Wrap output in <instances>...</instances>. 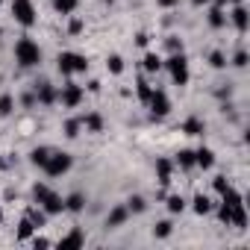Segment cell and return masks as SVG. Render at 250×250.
<instances>
[{
	"label": "cell",
	"instance_id": "obj_1",
	"mask_svg": "<svg viewBox=\"0 0 250 250\" xmlns=\"http://www.w3.org/2000/svg\"><path fill=\"white\" fill-rule=\"evenodd\" d=\"M15 62H18L21 68H36V65L42 62V47H39V42H33L30 36H21V39L15 42Z\"/></svg>",
	"mask_w": 250,
	"mask_h": 250
},
{
	"label": "cell",
	"instance_id": "obj_2",
	"mask_svg": "<svg viewBox=\"0 0 250 250\" xmlns=\"http://www.w3.org/2000/svg\"><path fill=\"white\" fill-rule=\"evenodd\" d=\"M162 68L171 74V83L174 85H188V80H191V74H188V56L186 53H171L165 62H162Z\"/></svg>",
	"mask_w": 250,
	"mask_h": 250
},
{
	"label": "cell",
	"instance_id": "obj_3",
	"mask_svg": "<svg viewBox=\"0 0 250 250\" xmlns=\"http://www.w3.org/2000/svg\"><path fill=\"white\" fill-rule=\"evenodd\" d=\"M56 68L62 77H74V74H85L88 71V59L83 53H74V50H62L56 56Z\"/></svg>",
	"mask_w": 250,
	"mask_h": 250
},
{
	"label": "cell",
	"instance_id": "obj_4",
	"mask_svg": "<svg viewBox=\"0 0 250 250\" xmlns=\"http://www.w3.org/2000/svg\"><path fill=\"white\" fill-rule=\"evenodd\" d=\"M71 165H74V156L71 153H65V150H50V156H47V162H44V174L47 177H65L68 171H71Z\"/></svg>",
	"mask_w": 250,
	"mask_h": 250
},
{
	"label": "cell",
	"instance_id": "obj_5",
	"mask_svg": "<svg viewBox=\"0 0 250 250\" xmlns=\"http://www.w3.org/2000/svg\"><path fill=\"white\" fill-rule=\"evenodd\" d=\"M12 18L21 24V27H36V21H39V12H36V6H33V0H12Z\"/></svg>",
	"mask_w": 250,
	"mask_h": 250
},
{
	"label": "cell",
	"instance_id": "obj_6",
	"mask_svg": "<svg viewBox=\"0 0 250 250\" xmlns=\"http://www.w3.org/2000/svg\"><path fill=\"white\" fill-rule=\"evenodd\" d=\"M83 97H85L83 85H77V83H71V80L59 88V103H62L65 109H77V106L83 103Z\"/></svg>",
	"mask_w": 250,
	"mask_h": 250
},
{
	"label": "cell",
	"instance_id": "obj_7",
	"mask_svg": "<svg viewBox=\"0 0 250 250\" xmlns=\"http://www.w3.org/2000/svg\"><path fill=\"white\" fill-rule=\"evenodd\" d=\"M33 91H36V103H42V106H53V103H59V88H56L50 80H39Z\"/></svg>",
	"mask_w": 250,
	"mask_h": 250
},
{
	"label": "cell",
	"instance_id": "obj_8",
	"mask_svg": "<svg viewBox=\"0 0 250 250\" xmlns=\"http://www.w3.org/2000/svg\"><path fill=\"white\" fill-rule=\"evenodd\" d=\"M147 106H150V115H153V118H165V115L171 112V97H168L162 88L153 85V94H150Z\"/></svg>",
	"mask_w": 250,
	"mask_h": 250
},
{
	"label": "cell",
	"instance_id": "obj_9",
	"mask_svg": "<svg viewBox=\"0 0 250 250\" xmlns=\"http://www.w3.org/2000/svg\"><path fill=\"white\" fill-rule=\"evenodd\" d=\"M39 206L47 212V218H53V215H62V212H65V197H62V194H56V191L50 188V191L39 200Z\"/></svg>",
	"mask_w": 250,
	"mask_h": 250
},
{
	"label": "cell",
	"instance_id": "obj_10",
	"mask_svg": "<svg viewBox=\"0 0 250 250\" xmlns=\"http://www.w3.org/2000/svg\"><path fill=\"white\" fill-rule=\"evenodd\" d=\"M227 18L232 21V27H235L238 33H247V27H250V12L244 9V3H232V12H229Z\"/></svg>",
	"mask_w": 250,
	"mask_h": 250
},
{
	"label": "cell",
	"instance_id": "obj_11",
	"mask_svg": "<svg viewBox=\"0 0 250 250\" xmlns=\"http://www.w3.org/2000/svg\"><path fill=\"white\" fill-rule=\"evenodd\" d=\"M83 244H85V232H83L80 227H74L68 235H62V238L56 241L59 250H77V247H83Z\"/></svg>",
	"mask_w": 250,
	"mask_h": 250
},
{
	"label": "cell",
	"instance_id": "obj_12",
	"mask_svg": "<svg viewBox=\"0 0 250 250\" xmlns=\"http://www.w3.org/2000/svg\"><path fill=\"white\" fill-rule=\"evenodd\" d=\"M180 133L183 136H203L206 133V124H203V118H186L183 124H180Z\"/></svg>",
	"mask_w": 250,
	"mask_h": 250
},
{
	"label": "cell",
	"instance_id": "obj_13",
	"mask_svg": "<svg viewBox=\"0 0 250 250\" xmlns=\"http://www.w3.org/2000/svg\"><path fill=\"white\" fill-rule=\"evenodd\" d=\"M127 218H130L127 206H115V209L106 215V229H118V227H124V224H127Z\"/></svg>",
	"mask_w": 250,
	"mask_h": 250
},
{
	"label": "cell",
	"instance_id": "obj_14",
	"mask_svg": "<svg viewBox=\"0 0 250 250\" xmlns=\"http://www.w3.org/2000/svg\"><path fill=\"white\" fill-rule=\"evenodd\" d=\"M171 174H174V162L171 159H156V183L162 188L171 186Z\"/></svg>",
	"mask_w": 250,
	"mask_h": 250
},
{
	"label": "cell",
	"instance_id": "obj_15",
	"mask_svg": "<svg viewBox=\"0 0 250 250\" xmlns=\"http://www.w3.org/2000/svg\"><path fill=\"white\" fill-rule=\"evenodd\" d=\"M215 165V153L209 150V147H200V150H194V168H203V171H209Z\"/></svg>",
	"mask_w": 250,
	"mask_h": 250
},
{
	"label": "cell",
	"instance_id": "obj_16",
	"mask_svg": "<svg viewBox=\"0 0 250 250\" xmlns=\"http://www.w3.org/2000/svg\"><path fill=\"white\" fill-rule=\"evenodd\" d=\"M83 209H85V194H83V191H71V194L65 197V212H74V215H77V212H83Z\"/></svg>",
	"mask_w": 250,
	"mask_h": 250
},
{
	"label": "cell",
	"instance_id": "obj_17",
	"mask_svg": "<svg viewBox=\"0 0 250 250\" xmlns=\"http://www.w3.org/2000/svg\"><path fill=\"white\" fill-rule=\"evenodd\" d=\"M136 94H139V100L147 106V100H150V94H153V85L147 83V77H145V74H139V80H136Z\"/></svg>",
	"mask_w": 250,
	"mask_h": 250
},
{
	"label": "cell",
	"instance_id": "obj_18",
	"mask_svg": "<svg viewBox=\"0 0 250 250\" xmlns=\"http://www.w3.org/2000/svg\"><path fill=\"white\" fill-rule=\"evenodd\" d=\"M83 121V127L88 130V133H103V118L97 115V112H88L85 118H80Z\"/></svg>",
	"mask_w": 250,
	"mask_h": 250
},
{
	"label": "cell",
	"instance_id": "obj_19",
	"mask_svg": "<svg viewBox=\"0 0 250 250\" xmlns=\"http://www.w3.org/2000/svg\"><path fill=\"white\" fill-rule=\"evenodd\" d=\"M191 209H194L197 215H209V212L215 209V203H212L206 194H194V200H191Z\"/></svg>",
	"mask_w": 250,
	"mask_h": 250
},
{
	"label": "cell",
	"instance_id": "obj_20",
	"mask_svg": "<svg viewBox=\"0 0 250 250\" xmlns=\"http://www.w3.org/2000/svg\"><path fill=\"white\" fill-rule=\"evenodd\" d=\"M209 27H212V30L227 27V15H224V9H221V6H212V9H209Z\"/></svg>",
	"mask_w": 250,
	"mask_h": 250
},
{
	"label": "cell",
	"instance_id": "obj_21",
	"mask_svg": "<svg viewBox=\"0 0 250 250\" xmlns=\"http://www.w3.org/2000/svg\"><path fill=\"white\" fill-rule=\"evenodd\" d=\"M142 68H145L147 74H159V71H162V59H159L156 53H145V59H142Z\"/></svg>",
	"mask_w": 250,
	"mask_h": 250
},
{
	"label": "cell",
	"instance_id": "obj_22",
	"mask_svg": "<svg viewBox=\"0 0 250 250\" xmlns=\"http://www.w3.org/2000/svg\"><path fill=\"white\" fill-rule=\"evenodd\" d=\"M33 232H36V227H33V221L24 215V218L18 221V241H30V238H33Z\"/></svg>",
	"mask_w": 250,
	"mask_h": 250
},
{
	"label": "cell",
	"instance_id": "obj_23",
	"mask_svg": "<svg viewBox=\"0 0 250 250\" xmlns=\"http://www.w3.org/2000/svg\"><path fill=\"white\" fill-rule=\"evenodd\" d=\"M124 206H127V212H130V215H139V212H145V209H147V200H145L142 194H133Z\"/></svg>",
	"mask_w": 250,
	"mask_h": 250
},
{
	"label": "cell",
	"instance_id": "obj_24",
	"mask_svg": "<svg viewBox=\"0 0 250 250\" xmlns=\"http://www.w3.org/2000/svg\"><path fill=\"white\" fill-rule=\"evenodd\" d=\"M47 156H50V147H33V150H30V162H33L36 168H44Z\"/></svg>",
	"mask_w": 250,
	"mask_h": 250
},
{
	"label": "cell",
	"instance_id": "obj_25",
	"mask_svg": "<svg viewBox=\"0 0 250 250\" xmlns=\"http://www.w3.org/2000/svg\"><path fill=\"white\" fill-rule=\"evenodd\" d=\"M177 165H180L183 171H191V168H194V150L183 147V150L177 153Z\"/></svg>",
	"mask_w": 250,
	"mask_h": 250
},
{
	"label": "cell",
	"instance_id": "obj_26",
	"mask_svg": "<svg viewBox=\"0 0 250 250\" xmlns=\"http://www.w3.org/2000/svg\"><path fill=\"white\" fill-rule=\"evenodd\" d=\"M27 218L33 221V227H36V229H42V227L47 224V212H44L42 206H39V209H33V206H30V209H27Z\"/></svg>",
	"mask_w": 250,
	"mask_h": 250
},
{
	"label": "cell",
	"instance_id": "obj_27",
	"mask_svg": "<svg viewBox=\"0 0 250 250\" xmlns=\"http://www.w3.org/2000/svg\"><path fill=\"white\" fill-rule=\"evenodd\" d=\"M77 6H80V0H53V9H56L59 15H71Z\"/></svg>",
	"mask_w": 250,
	"mask_h": 250
},
{
	"label": "cell",
	"instance_id": "obj_28",
	"mask_svg": "<svg viewBox=\"0 0 250 250\" xmlns=\"http://www.w3.org/2000/svg\"><path fill=\"white\" fill-rule=\"evenodd\" d=\"M80 130H83V121L80 118H68L65 121V139H77Z\"/></svg>",
	"mask_w": 250,
	"mask_h": 250
},
{
	"label": "cell",
	"instance_id": "obj_29",
	"mask_svg": "<svg viewBox=\"0 0 250 250\" xmlns=\"http://www.w3.org/2000/svg\"><path fill=\"white\" fill-rule=\"evenodd\" d=\"M168 212H171V215L186 212V197H183V194H171V197H168Z\"/></svg>",
	"mask_w": 250,
	"mask_h": 250
},
{
	"label": "cell",
	"instance_id": "obj_30",
	"mask_svg": "<svg viewBox=\"0 0 250 250\" xmlns=\"http://www.w3.org/2000/svg\"><path fill=\"white\" fill-rule=\"evenodd\" d=\"M12 112H15V97L3 94V97H0V118H9Z\"/></svg>",
	"mask_w": 250,
	"mask_h": 250
},
{
	"label": "cell",
	"instance_id": "obj_31",
	"mask_svg": "<svg viewBox=\"0 0 250 250\" xmlns=\"http://www.w3.org/2000/svg\"><path fill=\"white\" fill-rule=\"evenodd\" d=\"M106 68H109V74H115V77H118V74H124V59H121L118 53H112V56L106 59Z\"/></svg>",
	"mask_w": 250,
	"mask_h": 250
},
{
	"label": "cell",
	"instance_id": "obj_32",
	"mask_svg": "<svg viewBox=\"0 0 250 250\" xmlns=\"http://www.w3.org/2000/svg\"><path fill=\"white\" fill-rule=\"evenodd\" d=\"M174 232V224L171 221H159L156 227H153V238H168Z\"/></svg>",
	"mask_w": 250,
	"mask_h": 250
},
{
	"label": "cell",
	"instance_id": "obj_33",
	"mask_svg": "<svg viewBox=\"0 0 250 250\" xmlns=\"http://www.w3.org/2000/svg\"><path fill=\"white\" fill-rule=\"evenodd\" d=\"M209 65H212L215 71H221V68H227V56H224L221 50H212V53H209Z\"/></svg>",
	"mask_w": 250,
	"mask_h": 250
},
{
	"label": "cell",
	"instance_id": "obj_34",
	"mask_svg": "<svg viewBox=\"0 0 250 250\" xmlns=\"http://www.w3.org/2000/svg\"><path fill=\"white\" fill-rule=\"evenodd\" d=\"M30 244H33L36 250H47V247H53V241H50V238H44V235H39V229L33 232V238H30Z\"/></svg>",
	"mask_w": 250,
	"mask_h": 250
},
{
	"label": "cell",
	"instance_id": "obj_35",
	"mask_svg": "<svg viewBox=\"0 0 250 250\" xmlns=\"http://www.w3.org/2000/svg\"><path fill=\"white\" fill-rule=\"evenodd\" d=\"M165 47H168V53H183V39H177V36H171V39L165 42Z\"/></svg>",
	"mask_w": 250,
	"mask_h": 250
},
{
	"label": "cell",
	"instance_id": "obj_36",
	"mask_svg": "<svg viewBox=\"0 0 250 250\" xmlns=\"http://www.w3.org/2000/svg\"><path fill=\"white\" fill-rule=\"evenodd\" d=\"M47 191H50V186H47V183H36V186H33V200L39 203V200H42Z\"/></svg>",
	"mask_w": 250,
	"mask_h": 250
},
{
	"label": "cell",
	"instance_id": "obj_37",
	"mask_svg": "<svg viewBox=\"0 0 250 250\" xmlns=\"http://www.w3.org/2000/svg\"><path fill=\"white\" fill-rule=\"evenodd\" d=\"M229 218H232V212H229V206H227V203H224V200H221V206H218V221H221V224H227V227H229Z\"/></svg>",
	"mask_w": 250,
	"mask_h": 250
},
{
	"label": "cell",
	"instance_id": "obj_38",
	"mask_svg": "<svg viewBox=\"0 0 250 250\" xmlns=\"http://www.w3.org/2000/svg\"><path fill=\"white\" fill-rule=\"evenodd\" d=\"M212 186H215V191H218V194H224V191L229 188V180H227V177H215V180H212Z\"/></svg>",
	"mask_w": 250,
	"mask_h": 250
},
{
	"label": "cell",
	"instance_id": "obj_39",
	"mask_svg": "<svg viewBox=\"0 0 250 250\" xmlns=\"http://www.w3.org/2000/svg\"><path fill=\"white\" fill-rule=\"evenodd\" d=\"M232 65H235V68H244V65H247V50H238V53L232 56Z\"/></svg>",
	"mask_w": 250,
	"mask_h": 250
},
{
	"label": "cell",
	"instance_id": "obj_40",
	"mask_svg": "<svg viewBox=\"0 0 250 250\" xmlns=\"http://www.w3.org/2000/svg\"><path fill=\"white\" fill-rule=\"evenodd\" d=\"M68 33H71V36H77V33H83V21H80V18H74V21L68 24Z\"/></svg>",
	"mask_w": 250,
	"mask_h": 250
},
{
	"label": "cell",
	"instance_id": "obj_41",
	"mask_svg": "<svg viewBox=\"0 0 250 250\" xmlns=\"http://www.w3.org/2000/svg\"><path fill=\"white\" fill-rule=\"evenodd\" d=\"M21 103H24V106H36V91H27V94H21Z\"/></svg>",
	"mask_w": 250,
	"mask_h": 250
},
{
	"label": "cell",
	"instance_id": "obj_42",
	"mask_svg": "<svg viewBox=\"0 0 250 250\" xmlns=\"http://www.w3.org/2000/svg\"><path fill=\"white\" fill-rule=\"evenodd\" d=\"M147 42H150L147 33H139V36H136V44H139V47H147Z\"/></svg>",
	"mask_w": 250,
	"mask_h": 250
},
{
	"label": "cell",
	"instance_id": "obj_43",
	"mask_svg": "<svg viewBox=\"0 0 250 250\" xmlns=\"http://www.w3.org/2000/svg\"><path fill=\"white\" fill-rule=\"evenodd\" d=\"M232 3H244V0H215V6H221V9H227Z\"/></svg>",
	"mask_w": 250,
	"mask_h": 250
},
{
	"label": "cell",
	"instance_id": "obj_44",
	"mask_svg": "<svg viewBox=\"0 0 250 250\" xmlns=\"http://www.w3.org/2000/svg\"><path fill=\"white\" fill-rule=\"evenodd\" d=\"M180 0H159V6H165V9H171V6H177Z\"/></svg>",
	"mask_w": 250,
	"mask_h": 250
},
{
	"label": "cell",
	"instance_id": "obj_45",
	"mask_svg": "<svg viewBox=\"0 0 250 250\" xmlns=\"http://www.w3.org/2000/svg\"><path fill=\"white\" fill-rule=\"evenodd\" d=\"M209 0H191V6H206Z\"/></svg>",
	"mask_w": 250,
	"mask_h": 250
},
{
	"label": "cell",
	"instance_id": "obj_46",
	"mask_svg": "<svg viewBox=\"0 0 250 250\" xmlns=\"http://www.w3.org/2000/svg\"><path fill=\"white\" fill-rule=\"evenodd\" d=\"M3 168H6V159H3V156H0V171H3Z\"/></svg>",
	"mask_w": 250,
	"mask_h": 250
},
{
	"label": "cell",
	"instance_id": "obj_47",
	"mask_svg": "<svg viewBox=\"0 0 250 250\" xmlns=\"http://www.w3.org/2000/svg\"><path fill=\"white\" fill-rule=\"evenodd\" d=\"M0 224H3V209H0Z\"/></svg>",
	"mask_w": 250,
	"mask_h": 250
},
{
	"label": "cell",
	"instance_id": "obj_48",
	"mask_svg": "<svg viewBox=\"0 0 250 250\" xmlns=\"http://www.w3.org/2000/svg\"><path fill=\"white\" fill-rule=\"evenodd\" d=\"M0 39H3V27H0Z\"/></svg>",
	"mask_w": 250,
	"mask_h": 250
},
{
	"label": "cell",
	"instance_id": "obj_49",
	"mask_svg": "<svg viewBox=\"0 0 250 250\" xmlns=\"http://www.w3.org/2000/svg\"><path fill=\"white\" fill-rule=\"evenodd\" d=\"M0 3H3V0H0Z\"/></svg>",
	"mask_w": 250,
	"mask_h": 250
},
{
	"label": "cell",
	"instance_id": "obj_50",
	"mask_svg": "<svg viewBox=\"0 0 250 250\" xmlns=\"http://www.w3.org/2000/svg\"><path fill=\"white\" fill-rule=\"evenodd\" d=\"M50 3H53V0H50Z\"/></svg>",
	"mask_w": 250,
	"mask_h": 250
}]
</instances>
